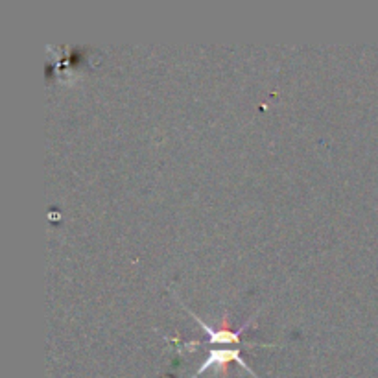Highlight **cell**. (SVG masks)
<instances>
[{
	"label": "cell",
	"instance_id": "cell-1",
	"mask_svg": "<svg viewBox=\"0 0 378 378\" xmlns=\"http://www.w3.org/2000/svg\"><path fill=\"white\" fill-rule=\"evenodd\" d=\"M231 362H238V364L242 365L246 371L253 373L251 369L248 367V364H246V362L242 360V356H240V351L238 349H213L209 353V356H207V360L203 362V365L198 369V374L203 373L205 369H209L210 365H220V367L225 371V367H227Z\"/></svg>",
	"mask_w": 378,
	"mask_h": 378
},
{
	"label": "cell",
	"instance_id": "cell-2",
	"mask_svg": "<svg viewBox=\"0 0 378 378\" xmlns=\"http://www.w3.org/2000/svg\"><path fill=\"white\" fill-rule=\"evenodd\" d=\"M196 320L199 321L201 329L209 334V344H238L240 341V334L248 329V325L240 327V329H231L227 321H223V325L218 330H213L209 325H205L199 317H196Z\"/></svg>",
	"mask_w": 378,
	"mask_h": 378
}]
</instances>
